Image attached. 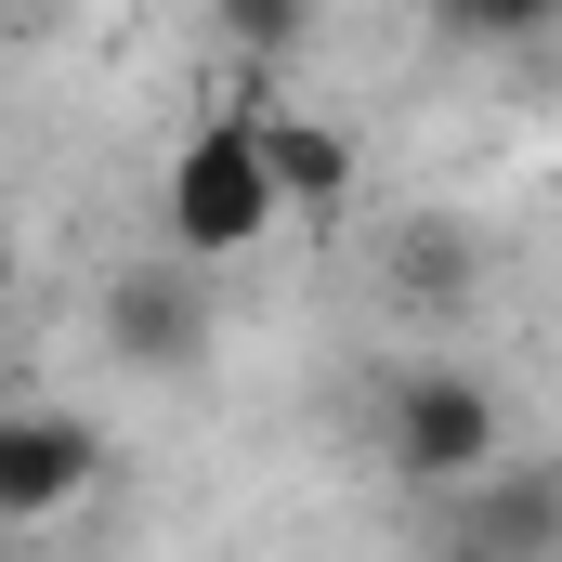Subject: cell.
I'll return each mask as SVG.
<instances>
[{"instance_id": "obj_7", "label": "cell", "mask_w": 562, "mask_h": 562, "mask_svg": "<svg viewBox=\"0 0 562 562\" xmlns=\"http://www.w3.org/2000/svg\"><path fill=\"white\" fill-rule=\"evenodd\" d=\"M262 170H276L288 223L353 210V132H327V119H301V105H262Z\"/></svg>"}, {"instance_id": "obj_8", "label": "cell", "mask_w": 562, "mask_h": 562, "mask_svg": "<svg viewBox=\"0 0 562 562\" xmlns=\"http://www.w3.org/2000/svg\"><path fill=\"white\" fill-rule=\"evenodd\" d=\"M537 26H550L537 0H471V13H445L431 40H445V53H510V40H537Z\"/></svg>"}, {"instance_id": "obj_5", "label": "cell", "mask_w": 562, "mask_h": 562, "mask_svg": "<svg viewBox=\"0 0 562 562\" xmlns=\"http://www.w3.org/2000/svg\"><path fill=\"white\" fill-rule=\"evenodd\" d=\"M445 537L497 562H562V458H524V471H484L471 497H445Z\"/></svg>"}, {"instance_id": "obj_1", "label": "cell", "mask_w": 562, "mask_h": 562, "mask_svg": "<svg viewBox=\"0 0 562 562\" xmlns=\"http://www.w3.org/2000/svg\"><path fill=\"white\" fill-rule=\"evenodd\" d=\"M157 210H170V249L183 262H236L249 236H276V170H262V105H223V119H196V132L170 144V170H157Z\"/></svg>"}, {"instance_id": "obj_6", "label": "cell", "mask_w": 562, "mask_h": 562, "mask_svg": "<svg viewBox=\"0 0 562 562\" xmlns=\"http://www.w3.org/2000/svg\"><path fill=\"white\" fill-rule=\"evenodd\" d=\"M380 288H393V314H458V301L484 288V236H471L458 210H419V223H393Z\"/></svg>"}, {"instance_id": "obj_2", "label": "cell", "mask_w": 562, "mask_h": 562, "mask_svg": "<svg viewBox=\"0 0 562 562\" xmlns=\"http://www.w3.org/2000/svg\"><path fill=\"white\" fill-rule=\"evenodd\" d=\"M497 445H510V406H497V380L484 367H458V353H431L406 367L393 393H380V458L431 484V497H471L484 471H497Z\"/></svg>"}, {"instance_id": "obj_3", "label": "cell", "mask_w": 562, "mask_h": 562, "mask_svg": "<svg viewBox=\"0 0 562 562\" xmlns=\"http://www.w3.org/2000/svg\"><path fill=\"white\" fill-rule=\"evenodd\" d=\"M92 484H105V431L92 419H66V406H13L0 419V537L66 524Z\"/></svg>"}, {"instance_id": "obj_12", "label": "cell", "mask_w": 562, "mask_h": 562, "mask_svg": "<svg viewBox=\"0 0 562 562\" xmlns=\"http://www.w3.org/2000/svg\"><path fill=\"white\" fill-rule=\"evenodd\" d=\"M13 406H26V393H13V380H0V419H13Z\"/></svg>"}, {"instance_id": "obj_9", "label": "cell", "mask_w": 562, "mask_h": 562, "mask_svg": "<svg viewBox=\"0 0 562 562\" xmlns=\"http://www.w3.org/2000/svg\"><path fill=\"white\" fill-rule=\"evenodd\" d=\"M223 53L236 66H276V53H301V13L288 0H223Z\"/></svg>"}, {"instance_id": "obj_10", "label": "cell", "mask_w": 562, "mask_h": 562, "mask_svg": "<svg viewBox=\"0 0 562 562\" xmlns=\"http://www.w3.org/2000/svg\"><path fill=\"white\" fill-rule=\"evenodd\" d=\"M419 562H497V550H471V537H445V524H431V550Z\"/></svg>"}, {"instance_id": "obj_11", "label": "cell", "mask_w": 562, "mask_h": 562, "mask_svg": "<svg viewBox=\"0 0 562 562\" xmlns=\"http://www.w3.org/2000/svg\"><path fill=\"white\" fill-rule=\"evenodd\" d=\"M0 301H13V236H0Z\"/></svg>"}, {"instance_id": "obj_4", "label": "cell", "mask_w": 562, "mask_h": 562, "mask_svg": "<svg viewBox=\"0 0 562 562\" xmlns=\"http://www.w3.org/2000/svg\"><path fill=\"white\" fill-rule=\"evenodd\" d=\"M105 353L144 367V380L196 367V353H210V288L183 276V262H132V276H105Z\"/></svg>"}]
</instances>
